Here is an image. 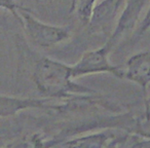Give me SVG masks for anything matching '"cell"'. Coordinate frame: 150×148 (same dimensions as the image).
Returning a JSON list of instances; mask_svg holds the SVG:
<instances>
[{"label": "cell", "instance_id": "10", "mask_svg": "<svg viewBox=\"0 0 150 148\" xmlns=\"http://www.w3.org/2000/svg\"><path fill=\"white\" fill-rule=\"evenodd\" d=\"M75 5H76V0H72V4H71V11H75Z\"/></svg>", "mask_w": 150, "mask_h": 148}, {"label": "cell", "instance_id": "1", "mask_svg": "<svg viewBox=\"0 0 150 148\" xmlns=\"http://www.w3.org/2000/svg\"><path fill=\"white\" fill-rule=\"evenodd\" d=\"M33 80L36 89L44 98L64 99L76 94H96L92 89L72 81L70 65L47 57H42L36 62Z\"/></svg>", "mask_w": 150, "mask_h": 148}, {"label": "cell", "instance_id": "6", "mask_svg": "<svg viewBox=\"0 0 150 148\" xmlns=\"http://www.w3.org/2000/svg\"><path fill=\"white\" fill-rule=\"evenodd\" d=\"M147 2L148 0H127L125 8L119 18L116 28L108 39V42L113 47L127 32L135 27L144 5Z\"/></svg>", "mask_w": 150, "mask_h": 148}, {"label": "cell", "instance_id": "3", "mask_svg": "<svg viewBox=\"0 0 150 148\" xmlns=\"http://www.w3.org/2000/svg\"><path fill=\"white\" fill-rule=\"evenodd\" d=\"M113 46L108 41L100 48L86 50L76 64L70 65L71 78L97 74V73H110L118 78H122L123 69L121 66L113 65L109 61V55Z\"/></svg>", "mask_w": 150, "mask_h": 148}, {"label": "cell", "instance_id": "2", "mask_svg": "<svg viewBox=\"0 0 150 148\" xmlns=\"http://www.w3.org/2000/svg\"><path fill=\"white\" fill-rule=\"evenodd\" d=\"M19 22L32 43L41 48H50L67 41L71 37L69 27L43 23L22 6L19 9Z\"/></svg>", "mask_w": 150, "mask_h": 148}, {"label": "cell", "instance_id": "4", "mask_svg": "<svg viewBox=\"0 0 150 148\" xmlns=\"http://www.w3.org/2000/svg\"><path fill=\"white\" fill-rule=\"evenodd\" d=\"M150 52L149 50L138 52L132 56L125 63L122 78L135 82L143 90L146 98H148V86L150 82Z\"/></svg>", "mask_w": 150, "mask_h": 148}, {"label": "cell", "instance_id": "8", "mask_svg": "<svg viewBox=\"0 0 150 148\" xmlns=\"http://www.w3.org/2000/svg\"><path fill=\"white\" fill-rule=\"evenodd\" d=\"M96 2L97 0H76L75 9L79 20L83 24H88Z\"/></svg>", "mask_w": 150, "mask_h": 148}, {"label": "cell", "instance_id": "9", "mask_svg": "<svg viewBox=\"0 0 150 148\" xmlns=\"http://www.w3.org/2000/svg\"><path fill=\"white\" fill-rule=\"evenodd\" d=\"M21 5L18 4L16 0H0V8H4L8 11L15 16L16 19H19V9L21 8Z\"/></svg>", "mask_w": 150, "mask_h": 148}, {"label": "cell", "instance_id": "5", "mask_svg": "<svg viewBox=\"0 0 150 148\" xmlns=\"http://www.w3.org/2000/svg\"><path fill=\"white\" fill-rule=\"evenodd\" d=\"M50 98L35 99L0 95V117L13 116L27 109H57L60 107L50 104Z\"/></svg>", "mask_w": 150, "mask_h": 148}, {"label": "cell", "instance_id": "7", "mask_svg": "<svg viewBox=\"0 0 150 148\" xmlns=\"http://www.w3.org/2000/svg\"><path fill=\"white\" fill-rule=\"evenodd\" d=\"M115 141L114 135L111 133H99L94 134V135L86 136L83 138H79V139H74L70 140L69 142H66L63 145L66 146H105L106 143L105 142L109 141Z\"/></svg>", "mask_w": 150, "mask_h": 148}]
</instances>
